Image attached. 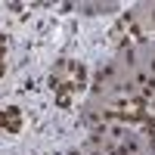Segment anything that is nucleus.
Masks as SVG:
<instances>
[{
	"label": "nucleus",
	"instance_id": "1",
	"mask_svg": "<svg viewBox=\"0 0 155 155\" xmlns=\"http://www.w3.org/2000/svg\"><path fill=\"white\" fill-rule=\"evenodd\" d=\"M0 127L9 134H19V127H22V115L19 109H6V112H0Z\"/></svg>",
	"mask_w": 155,
	"mask_h": 155
}]
</instances>
